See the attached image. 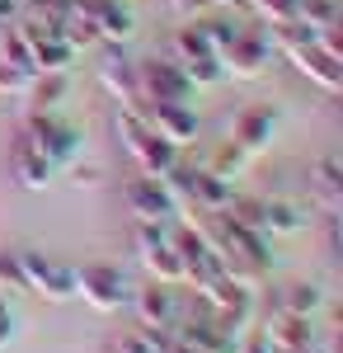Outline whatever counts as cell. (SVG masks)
Masks as SVG:
<instances>
[{
  "instance_id": "cell-1",
  "label": "cell",
  "mask_w": 343,
  "mask_h": 353,
  "mask_svg": "<svg viewBox=\"0 0 343 353\" xmlns=\"http://www.w3.org/2000/svg\"><path fill=\"white\" fill-rule=\"evenodd\" d=\"M118 132H123V146L132 151V161L141 165V174H169L174 165H179V156H174V146L165 141L160 132H151L136 113H118Z\"/></svg>"
},
{
  "instance_id": "cell-2",
  "label": "cell",
  "mask_w": 343,
  "mask_h": 353,
  "mask_svg": "<svg viewBox=\"0 0 343 353\" xmlns=\"http://www.w3.org/2000/svg\"><path fill=\"white\" fill-rule=\"evenodd\" d=\"M198 297L211 306V316L221 321V325L240 334V330L249 325V316H254V288H240L236 278H226V273H216L207 283H198Z\"/></svg>"
},
{
  "instance_id": "cell-3",
  "label": "cell",
  "mask_w": 343,
  "mask_h": 353,
  "mask_svg": "<svg viewBox=\"0 0 343 353\" xmlns=\"http://www.w3.org/2000/svg\"><path fill=\"white\" fill-rule=\"evenodd\" d=\"M19 269H24V288L48 301H71L76 297V269L48 259L43 250H19Z\"/></svg>"
},
{
  "instance_id": "cell-4",
  "label": "cell",
  "mask_w": 343,
  "mask_h": 353,
  "mask_svg": "<svg viewBox=\"0 0 343 353\" xmlns=\"http://www.w3.org/2000/svg\"><path fill=\"white\" fill-rule=\"evenodd\" d=\"M19 137H24L33 151H43L56 170H61V165H71V161H76V151H80L76 128H66V123H61V118H52V113H33Z\"/></svg>"
},
{
  "instance_id": "cell-5",
  "label": "cell",
  "mask_w": 343,
  "mask_h": 353,
  "mask_svg": "<svg viewBox=\"0 0 343 353\" xmlns=\"http://www.w3.org/2000/svg\"><path fill=\"white\" fill-rule=\"evenodd\" d=\"M76 297H85L94 311L108 316L127 301V278L113 264H85V269H76Z\"/></svg>"
},
{
  "instance_id": "cell-6",
  "label": "cell",
  "mask_w": 343,
  "mask_h": 353,
  "mask_svg": "<svg viewBox=\"0 0 343 353\" xmlns=\"http://www.w3.org/2000/svg\"><path fill=\"white\" fill-rule=\"evenodd\" d=\"M123 198L132 203V212H136L141 221H156V226H165V221L179 212V198L169 193L165 174H136V179H127Z\"/></svg>"
},
{
  "instance_id": "cell-7",
  "label": "cell",
  "mask_w": 343,
  "mask_h": 353,
  "mask_svg": "<svg viewBox=\"0 0 343 353\" xmlns=\"http://www.w3.org/2000/svg\"><path fill=\"white\" fill-rule=\"evenodd\" d=\"M151 132H160L169 146H184L188 137H198V118L184 109V104H141V113H136Z\"/></svg>"
},
{
  "instance_id": "cell-8",
  "label": "cell",
  "mask_w": 343,
  "mask_h": 353,
  "mask_svg": "<svg viewBox=\"0 0 343 353\" xmlns=\"http://www.w3.org/2000/svg\"><path fill=\"white\" fill-rule=\"evenodd\" d=\"M264 334L273 349L287 353H315V330H311V316H287V311H268Z\"/></svg>"
},
{
  "instance_id": "cell-9",
  "label": "cell",
  "mask_w": 343,
  "mask_h": 353,
  "mask_svg": "<svg viewBox=\"0 0 343 353\" xmlns=\"http://www.w3.org/2000/svg\"><path fill=\"white\" fill-rule=\"evenodd\" d=\"M136 325H156V330H169L174 321H179V301H174V292H169V283H151V288H141L136 292Z\"/></svg>"
},
{
  "instance_id": "cell-10",
  "label": "cell",
  "mask_w": 343,
  "mask_h": 353,
  "mask_svg": "<svg viewBox=\"0 0 343 353\" xmlns=\"http://www.w3.org/2000/svg\"><path fill=\"white\" fill-rule=\"evenodd\" d=\"M221 61H226L236 76H259V71H264V61H268V43L254 33V28H240L236 38L221 48Z\"/></svg>"
},
{
  "instance_id": "cell-11",
  "label": "cell",
  "mask_w": 343,
  "mask_h": 353,
  "mask_svg": "<svg viewBox=\"0 0 343 353\" xmlns=\"http://www.w3.org/2000/svg\"><path fill=\"white\" fill-rule=\"evenodd\" d=\"M10 165H14V179L24 184V189H48V179H52L56 165L43 156V151H33L24 137L14 141V151H10Z\"/></svg>"
},
{
  "instance_id": "cell-12",
  "label": "cell",
  "mask_w": 343,
  "mask_h": 353,
  "mask_svg": "<svg viewBox=\"0 0 343 353\" xmlns=\"http://www.w3.org/2000/svg\"><path fill=\"white\" fill-rule=\"evenodd\" d=\"M268 137H273V113L268 109H249V113H240V123H236V141L245 156H254V151H264L268 146Z\"/></svg>"
},
{
  "instance_id": "cell-13",
  "label": "cell",
  "mask_w": 343,
  "mask_h": 353,
  "mask_svg": "<svg viewBox=\"0 0 343 353\" xmlns=\"http://www.w3.org/2000/svg\"><path fill=\"white\" fill-rule=\"evenodd\" d=\"M320 306H324V292L311 288V283H287L273 297V311H287V316H315Z\"/></svg>"
},
{
  "instance_id": "cell-14",
  "label": "cell",
  "mask_w": 343,
  "mask_h": 353,
  "mask_svg": "<svg viewBox=\"0 0 343 353\" xmlns=\"http://www.w3.org/2000/svg\"><path fill=\"white\" fill-rule=\"evenodd\" d=\"M28 94H33V113H52L56 104H61V94H66V71H43V76H33Z\"/></svg>"
},
{
  "instance_id": "cell-15",
  "label": "cell",
  "mask_w": 343,
  "mask_h": 353,
  "mask_svg": "<svg viewBox=\"0 0 343 353\" xmlns=\"http://www.w3.org/2000/svg\"><path fill=\"white\" fill-rule=\"evenodd\" d=\"M264 226H268V236L296 231V226H301V212H296L291 203H264Z\"/></svg>"
},
{
  "instance_id": "cell-16",
  "label": "cell",
  "mask_w": 343,
  "mask_h": 353,
  "mask_svg": "<svg viewBox=\"0 0 343 353\" xmlns=\"http://www.w3.org/2000/svg\"><path fill=\"white\" fill-rule=\"evenodd\" d=\"M0 292H28L24 288V269H19V250H0Z\"/></svg>"
},
{
  "instance_id": "cell-17",
  "label": "cell",
  "mask_w": 343,
  "mask_h": 353,
  "mask_svg": "<svg viewBox=\"0 0 343 353\" xmlns=\"http://www.w3.org/2000/svg\"><path fill=\"white\" fill-rule=\"evenodd\" d=\"M33 85V71L14 66V61H0V94H28Z\"/></svg>"
},
{
  "instance_id": "cell-18",
  "label": "cell",
  "mask_w": 343,
  "mask_h": 353,
  "mask_svg": "<svg viewBox=\"0 0 343 353\" xmlns=\"http://www.w3.org/2000/svg\"><path fill=\"white\" fill-rule=\"evenodd\" d=\"M315 38H320V43H324V48H329V52L343 61V14H334V19H329V24L315 33Z\"/></svg>"
},
{
  "instance_id": "cell-19",
  "label": "cell",
  "mask_w": 343,
  "mask_h": 353,
  "mask_svg": "<svg viewBox=\"0 0 343 353\" xmlns=\"http://www.w3.org/2000/svg\"><path fill=\"white\" fill-rule=\"evenodd\" d=\"M259 10L273 14V24H291L296 19V0H259Z\"/></svg>"
},
{
  "instance_id": "cell-20",
  "label": "cell",
  "mask_w": 343,
  "mask_h": 353,
  "mask_svg": "<svg viewBox=\"0 0 343 353\" xmlns=\"http://www.w3.org/2000/svg\"><path fill=\"white\" fill-rule=\"evenodd\" d=\"M14 344V311H10V297L0 292V349Z\"/></svg>"
},
{
  "instance_id": "cell-21",
  "label": "cell",
  "mask_w": 343,
  "mask_h": 353,
  "mask_svg": "<svg viewBox=\"0 0 343 353\" xmlns=\"http://www.w3.org/2000/svg\"><path fill=\"white\" fill-rule=\"evenodd\" d=\"M240 353H273V344H268L264 325H254L249 334H245V344H240Z\"/></svg>"
},
{
  "instance_id": "cell-22",
  "label": "cell",
  "mask_w": 343,
  "mask_h": 353,
  "mask_svg": "<svg viewBox=\"0 0 343 353\" xmlns=\"http://www.w3.org/2000/svg\"><path fill=\"white\" fill-rule=\"evenodd\" d=\"M324 353H343V334H339V330L329 334V349H324Z\"/></svg>"
}]
</instances>
